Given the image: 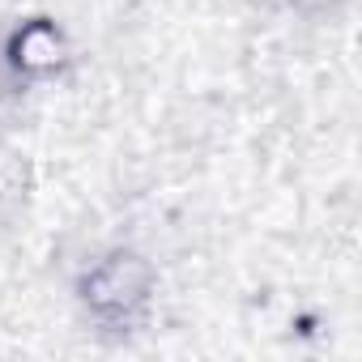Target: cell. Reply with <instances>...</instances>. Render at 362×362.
I'll return each instance as SVG.
<instances>
[{"instance_id":"obj_1","label":"cell","mask_w":362,"mask_h":362,"mask_svg":"<svg viewBox=\"0 0 362 362\" xmlns=\"http://www.w3.org/2000/svg\"><path fill=\"white\" fill-rule=\"evenodd\" d=\"M149 286H153L149 260L136 252H115L81 277V298L98 315H128L149 298Z\"/></svg>"},{"instance_id":"obj_2","label":"cell","mask_w":362,"mask_h":362,"mask_svg":"<svg viewBox=\"0 0 362 362\" xmlns=\"http://www.w3.org/2000/svg\"><path fill=\"white\" fill-rule=\"evenodd\" d=\"M64 56H69L64 35H60L52 22H43V18L26 22V26L9 39V69H13V73H26V77H47V73H56V69L64 64Z\"/></svg>"}]
</instances>
